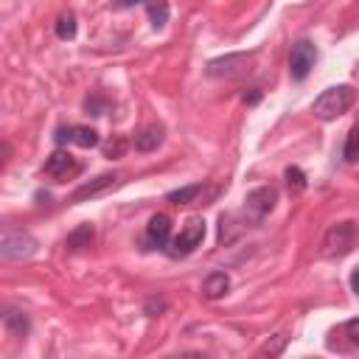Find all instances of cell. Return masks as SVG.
Listing matches in <instances>:
<instances>
[{
	"label": "cell",
	"mask_w": 359,
	"mask_h": 359,
	"mask_svg": "<svg viewBox=\"0 0 359 359\" xmlns=\"http://www.w3.org/2000/svg\"><path fill=\"white\" fill-rule=\"evenodd\" d=\"M356 101V90L351 84H334L328 90H323L314 104H311V115L320 121H334L339 115H345Z\"/></svg>",
	"instance_id": "obj_1"
},
{
	"label": "cell",
	"mask_w": 359,
	"mask_h": 359,
	"mask_svg": "<svg viewBox=\"0 0 359 359\" xmlns=\"http://www.w3.org/2000/svg\"><path fill=\"white\" fill-rule=\"evenodd\" d=\"M356 241H359L356 222H337L323 236V255L325 258H345L356 247Z\"/></svg>",
	"instance_id": "obj_2"
},
{
	"label": "cell",
	"mask_w": 359,
	"mask_h": 359,
	"mask_svg": "<svg viewBox=\"0 0 359 359\" xmlns=\"http://www.w3.org/2000/svg\"><path fill=\"white\" fill-rule=\"evenodd\" d=\"M34 252H36V238L28 230L3 224V236H0V258L3 261H20Z\"/></svg>",
	"instance_id": "obj_3"
},
{
	"label": "cell",
	"mask_w": 359,
	"mask_h": 359,
	"mask_svg": "<svg viewBox=\"0 0 359 359\" xmlns=\"http://www.w3.org/2000/svg\"><path fill=\"white\" fill-rule=\"evenodd\" d=\"M278 202V191L272 185H258L244 196V222L247 224H261Z\"/></svg>",
	"instance_id": "obj_4"
},
{
	"label": "cell",
	"mask_w": 359,
	"mask_h": 359,
	"mask_svg": "<svg viewBox=\"0 0 359 359\" xmlns=\"http://www.w3.org/2000/svg\"><path fill=\"white\" fill-rule=\"evenodd\" d=\"M202 238H205V222H202V216H191V219L185 222V227L180 230V236H174V238L168 241L165 252H168L171 258H185V255H191V252L202 244Z\"/></svg>",
	"instance_id": "obj_5"
},
{
	"label": "cell",
	"mask_w": 359,
	"mask_h": 359,
	"mask_svg": "<svg viewBox=\"0 0 359 359\" xmlns=\"http://www.w3.org/2000/svg\"><path fill=\"white\" fill-rule=\"evenodd\" d=\"M252 59H255L252 50H250V53L241 50V53L216 56V59H210V62L205 65V76H210V79H236V76H241V73L250 70Z\"/></svg>",
	"instance_id": "obj_6"
},
{
	"label": "cell",
	"mask_w": 359,
	"mask_h": 359,
	"mask_svg": "<svg viewBox=\"0 0 359 359\" xmlns=\"http://www.w3.org/2000/svg\"><path fill=\"white\" fill-rule=\"evenodd\" d=\"M314 62H317V45L311 39H306V36L297 39L292 45V50H289V76L294 81H303L311 73Z\"/></svg>",
	"instance_id": "obj_7"
},
{
	"label": "cell",
	"mask_w": 359,
	"mask_h": 359,
	"mask_svg": "<svg viewBox=\"0 0 359 359\" xmlns=\"http://www.w3.org/2000/svg\"><path fill=\"white\" fill-rule=\"evenodd\" d=\"M42 171H45L48 177H53L56 182H67V180H73V177H79V174H81V163H79L70 151L56 149L53 154H48V160H45Z\"/></svg>",
	"instance_id": "obj_8"
},
{
	"label": "cell",
	"mask_w": 359,
	"mask_h": 359,
	"mask_svg": "<svg viewBox=\"0 0 359 359\" xmlns=\"http://www.w3.org/2000/svg\"><path fill=\"white\" fill-rule=\"evenodd\" d=\"M53 140H56V146H65V143H76V146H81V149H93V146H98V143H101L98 132H95L93 126H81V123L59 126V129L53 132Z\"/></svg>",
	"instance_id": "obj_9"
},
{
	"label": "cell",
	"mask_w": 359,
	"mask_h": 359,
	"mask_svg": "<svg viewBox=\"0 0 359 359\" xmlns=\"http://www.w3.org/2000/svg\"><path fill=\"white\" fill-rule=\"evenodd\" d=\"M118 174L115 171H107V174H98L95 180H87V182H81L76 191H73V196H70V202H84V199H93V196H98V194H104V191H109V188H115L118 185Z\"/></svg>",
	"instance_id": "obj_10"
},
{
	"label": "cell",
	"mask_w": 359,
	"mask_h": 359,
	"mask_svg": "<svg viewBox=\"0 0 359 359\" xmlns=\"http://www.w3.org/2000/svg\"><path fill=\"white\" fill-rule=\"evenodd\" d=\"M146 241L157 250H165L171 241V219L165 213H154L146 224Z\"/></svg>",
	"instance_id": "obj_11"
},
{
	"label": "cell",
	"mask_w": 359,
	"mask_h": 359,
	"mask_svg": "<svg viewBox=\"0 0 359 359\" xmlns=\"http://www.w3.org/2000/svg\"><path fill=\"white\" fill-rule=\"evenodd\" d=\"M165 137V126L163 123H146L143 129L135 132V149L137 151H154Z\"/></svg>",
	"instance_id": "obj_12"
},
{
	"label": "cell",
	"mask_w": 359,
	"mask_h": 359,
	"mask_svg": "<svg viewBox=\"0 0 359 359\" xmlns=\"http://www.w3.org/2000/svg\"><path fill=\"white\" fill-rule=\"evenodd\" d=\"M227 292H230V275H227V272L213 269V272L205 275V280H202V294H205L208 300H219V297H224Z\"/></svg>",
	"instance_id": "obj_13"
},
{
	"label": "cell",
	"mask_w": 359,
	"mask_h": 359,
	"mask_svg": "<svg viewBox=\"0 0 359 359\" xmlns=\"http://www.w3.org/2000/svg\"><path fill=\"white\" fill-rule=\"evenodd\" d=\"M3 328L11 334V337H28L31 331V320L22 309H14V306H6L3 309Z\"/></svg>",
	"instance_id": "obj_14"
},
{
	"label": "cell",
	"mask_w": 359,
	"mask_h": 359,
	"mask_svg": "<svg viewBox=\"0 0 359 359\" xmlns=\"http://www.w3.org/2000/svg\"><path fill=\"white\" fill-rule=\"evenodd\" d=\"M93 238H95V227H93L90 222H81L76 230H70V233H67L65 247H67V250H84V247H90V244H93Z\"/></svg>",
	"instance_id": "obj_15"
},
{
	"label": "cell",
	"mask_w": 359,
	"mask_h": 359,
	"mask_svg": "<svg viewBox=\"0 0 359 359\" xmlns=\"http://www.w3.org/2000/svg\"><path fill=\"white\" fill-rule=\"evenodd\" d=\"M146 11H149V22L154 31L165 28L168 17H171V8H168V0H146Z\"/></svg>",
	"instance_id": "obj_16"
},
{
	"label": "cell",
	"mask_w": 359,
	"mask_h": 359,
	"mask_svg": "<svg viewBox=\"0 0 359 359\" xmlns=\"http://www.w3.org/2000/svg\"><path fill=\"white\" fill-rule=\"evenodd\" d=\"M202 191H205V185H202V182H194V185H182V188H177V191H168L165 199H168L171 205H194Z\"/></svg>",
	"instance_id": "obj_17"
},
{
	"label": "cell",
	"mask_w": 359,
	"mask_h": 359,
	"mask_svg": "<svg viewBox=\"0 0 359 359\" xmlns=\"http://www.w3.org/2000/svg\"><path fill=\"white\" fill-rule=\"evenodd\" d=\"M53 31H56V36L59 39H73L76 36V31H79V25H76V14L73 11H65V14H59L56 17V22H53Z\"/></svg>",
	"instance_id": "obj_18"
},
{
	"label": "cell",
	"mask_w": 359,
	"mask_h": 359,
	"mask_svg": "<svg viewBox=\"0 0 359 359\" xmlns=\"http://www.w3.org/2000/svg\"><path fill=\"white\" fill-rule=\"evenodd\" d=\"M342 160L345 163H356L359 160V123L348 129L345 143H342Z\"/></svg>",
	"instance_id": "obj_19"
},
{
	"label": "cell",
	"mask_w": 359,
	"mask_h": 359,
	"mask_svg": "<svg viewBox=\"0 0 359 359\" xmlns=\"http://www.w3.org/2000/svg\"><path fill=\"white\" fill-rule=\"evenodd\" d=\"M126 149H129V140H126L123 135H112L107 143H101V151H104V157H109V160L123 157V154H126Z\"/></svg>",
	"instance_id": "obj_20"
},
{
	"label": "cell",
	"mask_w": 359,
	"mask_h": 359,
	"mask_svg": "<svg viewBox=\"0 0 359 359\" xmlns=\"http://www.w3.org/2000/svg\"><path fill=\"white\" fill-rule=\"evenodd\" d=\"M283 180H286V185H289L292 194H300V191H306V185H309L303 168H297V165H289V168L283 171Z\"/></svg>",
	"instance_id": "obj_21"
},
{
	"label": "cell",
	"mask_w": 359,
	"mask_h": 359,
	"mask_svg": "<svg viewBox=\"0 0 359 359\" xmlns=\"http://www.w3.org/2000/svg\"><path fill=\"white\" fill-rule=\"evenodd\" d=\"M112 104H109V98H104V95H87L84 98V109H87V115H104L107 109H109Z\"/></svg>",
	"instance_id": "obj_22"
},
{
	"label": "cell",
	"mask_w": 359,
	"mask_h": 359,
	"mask_svg": "<svg viewBox=\"0 0 359 359\" xmlns=\"http://www.w3.org/2000/svg\"><path fill=\"white\" fill-rule=\"evenodd\" d=\"M230 227H233V216L230 213H222L219 216V244H230L236 238V233Z\"/></svg>",
	"instance_id": "obj_23"
},
{
	"label": "cell",
	"mask_w": 359,
	"mask_h": 359,
	"mask_svg": "<svg viewBox=\"0 0 359 359\" xmlns=\"http://www.w3.org/2000/svg\"><path fill=\"white\" fill-rule=\"evenodd\" d=\"M286 342H289V337L286 334H275L264 348H261V353H269V356H278V353H283V348H286Z\"/></svg>",
	"instance_id": "obj_24"
},
{
	"label": "cell",
	"mask_w": 359,
	"mask_h": 359,
	"mask_svg": "<svg viewBox=\"0 0 359 359\" xmlns=\"http://www.w3.org/2000/svg\"><path fill=\"white\" fill-rule=\"evenodd\" d=\"M143 311H146L149 317H160V311H165V300H160V297H149V300L143 303Z\"/></svg>",
	"instance_id": "obj_25"
},
{
	"label": "cell",
	"mask_w": 359,
	"mask_h": 359,
	"mask_svg": "<svg viewBox=\"0 0 359 359\" xmlns=\"http://www.w3.org/2000/svg\"><path fill=\"white\" fill-rule=\"evenodd\" d=\"M342 331H345V337L351 339V345H359V317L348 320V323L342 325Z\"/></svg>",
	"instance_id": "obj_26"
},
{
	"label": "cell",
	"mask_w": 359,
	"mask_h": 359,
	"mask_svg": "<svg viewBox=\"0 0 359 359\" xmlns=\"http://www.w3.org/2000/svg\"><path fill=\"white\" fill-rule=\"evenodd\" d=\"M241 101H244L247 107H255V104L261 101V90H258V87H247V90L241 93Z\"/></svg>",
	"instance_id": "obj_27"
},
{
	"label": "cell",
	"mask_w": 359,
	"mask_h": 359,
	"mask_svg": "<svg viewBox=\"0 0 359 359\" xmlns=\"http://www.w3.org/2000/svg\"><path fill=\"white\" fill-rule=\"evenodd\" d=\"M348 283H351V292L353 294H359V266L351 272V278H348Z\"/></svg>",
	"instance_id": "obj_28"
},
{
	"label": "cell",
	"mask_w": 359,
	"mask_h": 359,
	"mask_svg": "<svg viewBox=\"0 0 359 359\" xmlns=\"http://www.w3.org/2000/svg\"><path fill=\"white\" fill-rule=\"evenodd\" d=\"M135 3H146V0H112L115 8H129V6H135Z\"/></svg>",
	"instance_id": "obj_29"
}]
</instances>
